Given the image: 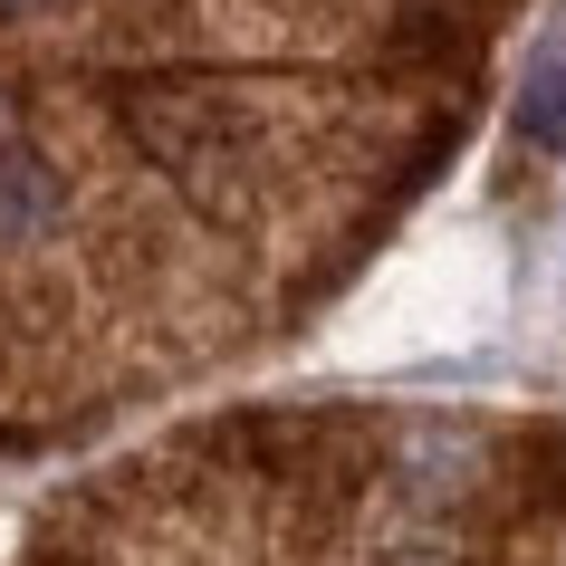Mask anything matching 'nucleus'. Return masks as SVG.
<instances>
[{
    "instance_id": "f257e3e1",
    "label": "nucleus",
    "mask_w": 566,
    "mask_h": 566,
    "mask_svg": "<svg viewBox=\"0 0 566 566\" xmlns=\"http://www.w3.org/2000/svg\"><path fill=\"white\" fill-rule=\"evenodd\" d=\"M509 0H0V461L298 336L442 174Z\"/></svg>"
}]
</instances>
